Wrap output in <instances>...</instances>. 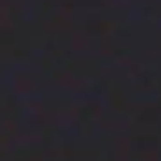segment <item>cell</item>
Returning <instances> with one entry per match:
<instances>
[{
    "instance_id": "6da1fadb",
    "label": "cell",
    "mask_w": 161,
    "mask_h": 161,
    "mask_svg": "<svg viewBox=\"0 0 161 161\" xmlns=\"http://www.w3.org/2000/svg\"><path fill=\"white\" fill-rule=\"evenodd\" d=\"M0 161H161V0H0Z\"/></svg>"
}]
</instances>
